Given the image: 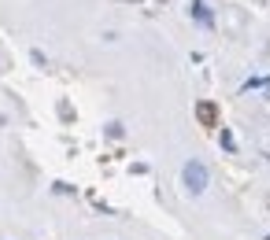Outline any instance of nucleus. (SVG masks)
Instances as JSON below:
<instances>
[{
  "instance_id": "1",
  "label": "nucleus",
  "mask_w": 270,
  "mask_h": 240,
  "mask_svg": "<svg viewBox=\"0 0 270 240\" xmlns=\"http://www.w3.org/2000/svg\"><path fill=\"white\" fill-rule=\"evenodd\" d=\"M182 181H185V188H189L192 196H200V192L208 188V166H204L200 159H189L185 170H182Z\"/></svg>"
},
{
  "instance_id": "2",
  "label": "nucleus",
  "mask_w": 270,
  "mask_h": 240,
  "mask_svg": "<svg viewBox=\"0 0 270 240\" xmlns=\"http://www.w3.org/2000/svg\"><path fill=\"white\" fill-rule=\"evenodd\" d=\"M192 15H196V22L211 26V12H208V4H204V0H192Z\"/></svg>"
},
{
  "instance_id": "3",
  "label": "nucleus",
  "mask_w": 270,
  "mask_h": 240,
  "mask_svg": "<svg viewBox=\"0 0 270 240\" xmlns=\"http://www.w3.org/2000/svg\"><path fill=\"white\" fill-rule=\"evenodd\" d=\"M196 114H200L204 122H215V108H211V104H200V108H196Z\"/></svg>"
},
{
  "instance_id": "4",
  "label": "nucleus",
  "mask_w": 270,
  "mask_h": 240,
  "mask_svg": "<svg viewBox=\"0 0 270 240\" xmlns=\"http://www.w3.org/2000/svg\"><path fill=\"white\" fill-rule=\"evenodd\" d=\"M222 148H226V152L237 148V144H234V133H226V130H222Z\"/></svg>"
}]
</instances>
